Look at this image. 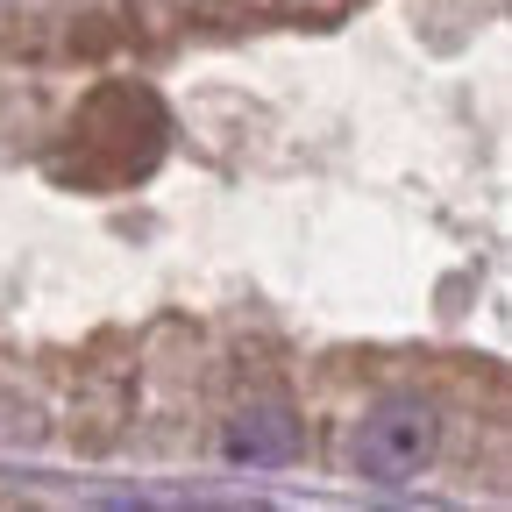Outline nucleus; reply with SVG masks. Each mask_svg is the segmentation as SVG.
Masks as SVG:
<instances>
[{
	"label": "nucleus",
	"instance_id": "f257e3e1",
	"mask_svg": "<svg viewBox=\"0 0 512 512\" xmlns=\"http://www.w3.org/2000/svg\"><path fill=\"white\" fill-rule=\"evenodd\" d=\"M434 441H441V420L427 399H384L363 434H356V477L370 484H413L434 456Z\"/></svg>",
	"mask_w": 512,
	"mask_h": 512
},
{
	"label": "nucleus",
	"instance_id": "f03ea898",
	"mask_svg": "<svg viewBox=\"0 0 512 512\" xmlns=\"http://www.w3.org/2000/svg\"><path fill=\"white\" fill-rule=\"evenodd\" d=\"M228 456L235 463H278V456H292V420L285 413H242L228 427Z\"/></svg>",
	"mask_w": 512,
	"mask_h": 512
}]
</instances>
